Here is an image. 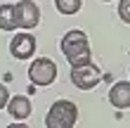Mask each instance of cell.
Wrapping results in <instances>:
<instances>
[{
  "label": "cell",
  "instance_id": "cell-4",
  "mask_svg": "<svg viewBox=\"0 0 130 128\" xmlns=\"http://www.w3.org/2000/svg\"><path fill=\"white\" fill-rule=\"evenodd\" d=\"M99 78H102V71L92 62H83V64L71 66V83L80 90H92L99 83Z\"/></svg>",
  "mask_w": 130,
  "mask_h": 128
},
{
  "label": "cell",
  "instance_id": "cell-9",
  "mask_svg": "<svg viewBox=\"0 0 130 128\" xmlns=\"http://www.w3.org/2000/svg\"><path fill=\"white\" fill-rule=\"evenodd\" d=\"M0 29H3V31L17 29V24H14V7L12 5H0Z\"/></svg>",
  "mask_w": 130,
  "mask_h": 128
},
{
  "label": "cell",
  "instance_id": "cell-6",
  "mask_svg": "<svg viewBox=\"0 0 130 128\" xmlns=\"http://www.w3.org/2000/svg\"><path fill=\"white\" fill-rule=\"evenodd\" d=\"M10 52L17 59H31L36 52V38L31 33H17L10 43Z\"/></svg>",
  "mask_w": 130,
  "mask_h": 128
},
{
  "label": "cell",
  "instance_id": "cell-3",
  "mask_svg": "<svg viewBox=\"0 0 130 128\" xmlns=\"http://www.w3.org/2000/svg\"><path fill=\"white\" fill-rule=\"evenodd\" d=\"M57 78V64L50 57H38L28 66V81L33 86H50Z\"/></svg>",
  "mask_w": 130,
  "mask_h": 128
},
{
  "label": "cell",
  "instance_id": "cell-10",
  "mask_svg": "<svg viewBox=\"0 0 130 128\" xmlns=\"http://www.w3.org/2000/svg\"><path fill=\"white\" fill-rule=\"evenodd\" d=\"M80 5H83V0H55V7L62 14H76L80 10Z\"/></svg>",
  "mask_w": 130,
  "mask_h": 128
},
{
  "label": "cell",
  "instance_id": "cell-2",
  "mask_svg": "<svg viewBox=\"0 0 130 128\" xmlns=\"http://www.w3.org/2000/svg\"><path fill=\"white\" fill-rule=\"evenodd\" d=\"M78 121V107L71 100H57L45 116L47 128H73Z\"/></svg>",
  "mask_w": 130,
  "mask_h": 128
},
{
  "label": "cell",
  "instance_id": "cell-13",
  "mask_svg": "<svg viewBox=\"0 0 130 128\" xmlns=\"http://www.w3.org/2000/svg\"><path fill=\"white\" fill-rule=\"evenodd\" d=\"M104 3H111V0H104Z\"/></svg>",
  "mask_w": 130,
  "mask_h": 128
},
{
  "label": "cell",
  "instance_id": "cell-1",
  "mask_svg": "<svg viewBox=\"0 0 130 128\" xmlns=\"http://www.w3.org/2000/svg\"><path fill=\"white\" fill-rule=\"evenodd\" d=\"M62 55L69 59L71 66L90 62V40H88V36L83 31H78V29L64 33V38H62Z\"/></svg>",
  "mask_w": 130,
  "mask_h": 128
},
{
  "label": "cell",
  "instance_id": "cell-7",
  "mask_svg": "<svg viewBox=\"0 0 130 128\" xmlns=\"http://www.w3.org/2000/svg\"><path fill=\"white\" fill-rule=\"evenodd\" d=\"M7 111H10V116L12 119H17V121H24V119H28L31 116V100L28 97H24V95H14L12 100H7Z\"/></svg>",
  "mask_w": 130,
  "mask_h": 128
},
{
  "label": "cell",
  "instance_id": "cell-8",
  "mask_svg": "<svg viewBox=\"0 0 130 128\" xmlns=\"http://www.w3.org/2000/svg\"><path fill=\"white\" fill-rule=\"evenodd\" d=\"M109 102L116 109H128L130 107V83H125V81L113 83L111 93H109Z\"/></svg>",
  "mask_w": 130,
  "mask_h": 128
},
{
  "label": "cell",
  "instance_id": "cell-5",
  "mask_svg": "<svg viewBox=\"0 0 130 128\" xmlns=\"http://www.w3.org/2000/svg\"><path fill=\"white\" fill-rule=\"evenodd\" d=\"M40 21V7L31 0H21L14 5V24L17 29H36Z\"/></svg>",
  "mask_w": 130,
  "mask_h": 128
},
{
  "label": "cell",
  "instance_id": "cell-12",
  "mask_svg": "<svg viewBox=\"0 0 130 128\" xmlns=\"http://www.w3.org/2000/svg\"><path fill=\"white\" fill-rule=\"evenodd\" d=\"M7 100H10V93H7V88H5L3 83H0V109H5Z\"/></svg>",
  "mask_w": 130,
  "mask_h": 128
},
{
  "label": "cell",
  "instance_id": "cell-11",
  "mask_svg": "<svg viewBox=\"0 0 130 128\" xmlns=\"http://www.w3.org/2000/svg\"><path fill=\"white\" fill-rule=\"evenodd\" d=\"M118 17L125 21V24H130V0H121L118 3Z\"/></svg>",
  "mask_w": 130,
  "mask_h": 128
}]
</instances>
